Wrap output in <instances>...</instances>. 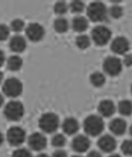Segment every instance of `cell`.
Wrapping results in <instances>:
<instances>
[{
    "label": "cell",
    "instance_id": "cell-1",
    "mask_svg": "<svg viewBox=\"0 0 132 157\" xmlns=\"http://www.w3.org/2000/svg\"><path fill=\"white\" fill-rule=\"evenodd\" d=\"M83 127L87 135L92 136H98L104 130V123L101 117L91 115L88 116L84 120Z\"/></svg>",
    "mask_w": 132,
    "mask_h": 157
},
{
    "label": "cell",
    "instance_id": "cell-2",
    "mask_svg": "<svg viewBox=\"0 0 132 157\" xmlns=\"http://www.w3.org/2000/svg\"><path fill=\"white\" fill-rule=\"evenodd\" d=\"M59 119L53 113L44 114L39 121V125L41 129L46 133H53L56 131L59 126Z\"/></svg>",
    "mask_w": 132,
    "mask_h": 157
},
{
    "label": "cell",
    "instance_id": "cell-3",
    "mask_svg": "<svg viewBox=\"0 0 132 157\" xmlns=\"http://www.w3.org/2000/svg\"><path fill=\"white\" fill-rule=\"evenodd\" d=\"M4 112L5 117L8 120L17 121L20 120L24 114V107L19 101H10L6 105Z\"/></svg>",
    "mask_w": 132,
    "mask_h": 157
},
{
    "label": "cell",
    "instance_id": "cell-4",
    "mask_svg": "<svg viewBox=\"0 0 132 157\" xmlns=\"http://www.w3.org/2000/svg\"><path fill=\"white\" fill-rule=\"evenodd\" d=\"M87 13L88 16L92 21H102L107 16V8L104 4L101 2H94L89 6Z\"/></svg>",
    "mask_w": 132,
    "mask_h": 157
},
{
    "label": "cell",
    "instance_id": "cell-5",
    "mask_svg": "<svg viewBox=\"0 0 132 157\" xmlns=\"http://www.w3.org/2000/svg\"><path fill=\"white\" fill-rule=\"evenodd\" d=\"M92 38L96 44L104 45L108 43L111 38V32L104 26L95 27L91 32Z\"/></svg>",
    "mask_w": 132,
    "mask_h": 157
},
{
    "label": "cell",
    "instance_id": "cell-6",
    "mask_svg": "<svg viewBox=\"0 0 132 157\" xmlns=\"http://www.w3.org/2000/svg\"><path fill=\"white\" fill-rule=\"evenodd\" d=\"M22 85L18 79L11 78L6 80L3 87L4 93L10 98H16L22 91Z\"/></svg>",
    "mask_w": 132,
    "mask_h": 157
},
{
    "label": "cell",
    "instance_id": "cell-7",
    "mask_svg": "<svg viewBox=\"0 0 132 157\" xmlns=\"http://www.w3.org/2000/svg\"><path fill=\"white\" fill-rule=\"evenodd\" d=\"M7 139L11 145L19 146L25 139V132L19 127H13L7 132Z\"/></svg>",
    "mask_w": 132,
    "mask_h": 157
},
{
    "label": "cell",
    "instance_id": "cell-8",
    "mask_svg": "<svg viewBox=\"0 0 132 157\" xmlns=\"http://www.w3.org/2000/svg\"><path fill=\"white\" fill-rule=\"evenodd\" d=\"M103 69L107 74L111 76H117L122 70V63L119 59L115 57H109L103 63Z\"/></svg>",
    "mask_w": 132,
    "mask_h": 157
},
{
    "label": "cell",
    "instance_id": "cell-9",
    "mask_svg": "<svg viewBox=\"0 0 132 157\" xmlns=\"http://www.w3.org/2000/svg\"><path fill=\"white\" fill-rule=\"evenodd\" d=\"M26 35L29 40L38 42L41 40L45 35V29L42 26L38 23H31L26 30Z\"/></svg>",
    "mask_w": 132,
    "mask_h": 157
},
{
    "label": "cell",
    "instance_id": "cell-10",
    "mask_svg": "<svg viewBox=\"0 0 132 157\" xmlns=\"http://www.w3.org/2000/svg\"><path fill=\"white\" fill-rule=\"evenodd\" d=\"M47 139L42 133H33L29 139V145L31 149L35 151H42L47 146Z\"/></svg>",
    "mask_w": 132,
    "mask_h": 157
},
{
    "label": "cell",
    "instance_id": "cell-11",
    "mask_svg": "<svg viewBox=\"0 0 132 157\" xmlns=\"http://www.w3.org/2000/svg\"><path fill=\"white\" fill-rule=\"evenodd\" d=\"M71 146L76 152L83 153L88 150L90 147V141L87 136L84 135H79L73 139Z\"/></svg>",
    "mask_w": 132,
    "mask_h": 157
},
{
    "label": "cell",
    "instance_id": "cell-12",
    "mask_svg": "<svg viewBox=\"0 0 132 157\" xmlns=\"http://www.w3.org/2000/svg\"><path fill=\"white\" fill-rule=\"evenodd\" d=\"M116 141L113 136L106 135L99 139L98 145L101 151L104 152H111L116 147Z\"/></svg>",
    "mask_w": 132,
    "mask_h": 157
},
{
    "label": "cell",
    "instance_id": "cell-13",
    "mask_svg": "<svg viewBox=\"0 0 132 157\" xmlns=\"http://www.w3.org/2000/svg\"><path fill=\"white\" fill-rule=\"evenodd\" d=\"M111 50L118 54H123L129 49V43L124 37H117L113 41L111 45Z\"/></svg>",
    "mask_w": 132,
    "mask_h": 157
},
{
    "label": "cell",
    "instance_id": "cell-14",
    "mask_svg": "<svg viewBox=\"0 0 132 157\" xmlns=\"http://www.w3.org/2000/svg\"><path fill=\"white\" fill-rule=\"evenodd\" d=\"M127 125L126 121L117 118L111 121L109 125L111 132L116 136H121L125 133L126 130Z\"/></svg>",
    "mask_w": 132,
    "mask_h": 157
},
{
    "label": "cell",
    "instance_id": "cell-15",
    "mask_svg": "<svg viewBox=\"0 0 132 157\" xmlns=\"http://www.w3.org/2000/svg\"><path fill=\"white\" fill-rule=\"evenodd\" d=\"M62 128L64 132L67 135H75L79 130V123L73 117H68L63 122Z\"/></svg>",
    "mask_w": 132,
    "mask_h": 157
},
{
    "label": "cell",
    "instance_id": "cell-16",
    "mask_svg": "<svg viewBox=\"0 0 132 157\" xmlns=\"http://www.w3.org/2000/svg\"><path fill=\"white\" fill-rule=\"evenodd\" d=\"M98 110L100 114L104 117H110L115 112L114 103L110 100L102 101L99 105Z\"/></svg>",
    "mask_w": 132,
    "mask_h": 157
},
{
    "label": "cell",
    "instance_id": "cell-17",
    "mask_svg": "<svg viewBox=\"0 0 132 157\" xmlns=\"http://www.w3.org/2000/svg\"><path fill=\"white\" fill-rule=\"evenodd\" d=\"M26 46L25 40L20 36H16L13 37L10 41V49L15 52H22L25 49Z\"/></svg>",
    "mask_w": 132,
    "mask_h": 157
},
{
    "label": "cell",
    "instance_id": "cell-18",
    "mask_svg": "<svg viewBox=\"0 0 132 157\" xmlns=\"http://www.w3.org/2000/svg\"><path fill=\"white\" fill-rule=\"evenodd\" d=\"M88 26V21L83 17H76L72 21V27L74 31L83 32L87 29Z\"/></svg>",
    "mask_w": 132,
    "mask_h": 157
},
{
    "label": "cell",
    "instance_id": "cell-19",
    "mask_svg": "<svg viewBox=\"0 0 132 157\" xmlns=\"http://www.w3.org/2000/svg\"><path fill=\"white\" fill-rule=\"evenodd\" d=\"M22 60L18 56L10 57L7 62V67L11 71H16L20 69L22 66Z\"/></svg>",
    "mask_w": 132,
    "mask_h": 157
},
{
    "label": "cell",
    "instance_id": "cell-20",
    "mask_svg": "<svg viewBox=\"0 0 132 157\" xmlns=\"http://www.w3.org/2000/svg\"><path fill=\"white\" fill-rule=\"evenodd\" d=\"M120 113L124 116H129L132 114V102L129 100H123L118 105Z\"/></svg>",
    "mask_w": 132,
    "mask_h": 157
},
{
    "label": "cell",
    "instance_id": "cell-21",
    "mask_svg": "<svg viewBox=\"0 0 132 157\" xmlns=\"http://www.w3.org/2000/svg\"><path fill=\"white\" fill-rule=\"evenodd\" d=\"M54 26L55 31L59 33H64L68 31L69 24L68 21L63 18L57 19L54 22Z\"/></svg>",
    "mask_w": 132,
    "mask_h": 157
},
{
    "label": "cell",
    "instance_id": "cell-22",
    "mask_svg": "<svg viewBox=\"0 0 132 157\" xmlns=\"http://www.w3.org/2000/svg\"><path fill=\"white\" fill-rule=\"evenodd\" d=\"M90 80L92 85L96 87H100L104 84L105 78L101 73L95 72L91 75Z\"/></svg>",
    "mask_w": 132,
    "mask_h": 157
},
{
    "label": "cell",
    "instance_id": "cell-23",
    "mask_svg": "<svg viewBox=\"0 0 132 157\" xmlns=\"http://www.w3.org/2000/svg\"><path fill=\"white\" fill-rule=\"evenodd\" d=\"M66 138L62 134H56L52 139V144L55 147H63L66 144Z\"/></svg>",
    "mask_w": 132,
    "mask_h": 157
},
{
    "label": "cell",
    "instance_id": "cell-24",
    "mask_svg": "<svg viewBox=\"0 0 132 157\" xmlns=\"http://www.w3.org/2000/svg\"><path fill=\"white\" fill-rule=\"evenodd\" d=\"M90 39L86 35L79 36L76 39L77 47L81 49H85L90 45Z\"/></svg>",
    "mask_w": 132,
    "mask_h": 157
},
{
    "label": "cell",
    "instance_id": "cell-25",
    "mask_svg": "<svg viewBox=\"0 0 132 157\" xmlns=\"http://www.w3.org/2000/svg\"><path fill=\"white\" fill-rule=\"evenodd\" d=\"M121 151L126 155H132V140H126L123 142L121 145Z\"/></svg>",
    "mask_w": 132,
    "mask_h": 157
},
{
    "label": "cell",
    "instance_id": "cell-26",
    "mask_svg": "<svg viewBox=\"0 0 132 157\" xmlns=\"http://www.w3.org/2000/svg\"><path fill=\"white\" fill-rule=\"evenodd\" d=\"M67 5L64 2H57L54 6V11L58 15H64L67 12Z\"/></svg>",
    "mask_w": 132,
    "mask_h": 157
},
{
    "label": "cell",
    "instance_id": "cell-27",
    "mask_svg": "<svg viewBox=\"0 0 132 157\" xmlns=\"http://www.w3.org/2000/svg\"><path fill=\"white\" fill-rule=\"evenodd\" d=\"M71 11L73 13H80L82 12L84 9V4L82 2L75 1L72 2L70 5Z\"/></svg>",
    "mask_w": 132,
    "mask_h": 157
},
{
    "label": "cell",
    "instance_id": "cell-28",
    "mask_svg": "<svg viewBox=\"0 0 132 157\" xmlns=\"http://www.w3.org/2000/svg\"><path fill=\"white\" fill-rule=\"evenodd\" d=\"M24 26V23L23 21L20 19L14 20L11 24V29L16 32H20L22 31Z\"/></svg>",
    "mask_w": 132,
    "mask_h": 157
},
{
    "label": "cell",
    "instance_id": "cell-29",
    "mask_svg": "<svg viewBox=\"0 0 132 157\" xmlns=\"http://www.w3.org/2000/svg\"><path fill=\"white\" fill-rule=\"evenodd\" d=\"M12 157H32V155L28 149L20 148L13 152Z\"/></svg>",
    "mask_w": 132,
    "mask_h": 157
},
{
    "label": "cell",
    "instance_id": "cell-30",
    "mask_svg": "<svg viewBox=\"0 0 132 157\" xmlns=\"http://www.w3.org/2000/svg\"><path fill=\"white\" fill-rule=\"evenodd\" d=\"M110 13L113 18H119L122 15V8L119 6H113L110 10Z\"/></svg>",
    "mask_w": 132,
    "mask_h": 157
},
{
    "label": "cell",
    "instance_id": "cell-31",
    "mask_svg": "<svg viewBox=\"0 0 132 157\" xmlns=\"http://www.w3.org/2000/svg\"><path fill=\"white\" fill-rule=\"evenodd\" d=\"M10 30L5 25H0V41H4L8 38Z\"/></svg>",
    "mask_w": 132,
    "mask_h": 157
},
{
    "label": "cell",
    "instance_id": "cell-32",
    "mask_svg": "<svg viewBox=\"0 0 132 157\" xmlns=\"http://www.w3.org/2000/svg\"><path fill=\"white\" fill-rule=\"evenodd\" d=\"M52 157H67V154L65 151L58 149L54 152Z\"/></svg>",
    "mask_w": 132,
    "mask_h": 157
},
{
    "label": "cell",
    "instance_id": "cell-33",
    "mask_svg": "<svg viewBox=\"0 0 132 157\" xmlns=\"http://www.w3.org/2000/svg\"><path fill=\"white\" fill-rule=\"evenodd\" d=\"M87 157H102L101 154L98 151H92L89 152Z\"/></svg>",
    "mask_w": 132,
    "mask_h": 157
},
{
    "label": "cell",
    "instance_id": "cell-34",
    "mask_svg": "<svg viewBox=\"0 0 132 157\" xmlns=\"http://www.w3.org/2000/svg\"><path fill=\"white\" fill-rule=\"evenodd\" d=\"M124 63L127 66H130L132 64V56L127 55L126 56L124 60Z\"/></svg>",
    "mask_w": 132,
    "mask_h": 157
},
{
    "label": "cell",
    "instance_id": "cell-35",
    "mask_svg": "<svg viewBox=\"0 0 132 157\" xmlns=\"http://www.w3.org/2000/svg\"><path fill=\"white\" fill-rule=\"evenodd\" d=\"M5 60V56L3 52L0 50V67L3 65Z\"/></svg>",
    "mask_w": 132,
    "mask_h": 157
},
{
    "label": "cell",
    "instance_id": "cell-36",
    "mask_svg": "<svg viewBox=\"0 0 132 157\" xmlns=\"http://www.w3.org/2000/svg\"><path fill=\"white\" fill-rule=\"evenodd\" d=\"M4 142V136L3 135H2L1 132H0V145L3 144Z\"/></svg>",
    "mask_w": 132,
    "mask_h": 157
},
{
    "label": "cell",
    "instance_id": "cell-37",
    "mask_svg": "<svg viewBox=\"0 0 132 157\" xmlns=\"http://www.w3.org/2000/svg\"><path fill=\"white\" fill-rule=\"evenodd\" d=\"M4 98L3 97L2 95L0 94V107L2 106V105L3 104Z\"/></svg>",
    "mask_w": 132,
    "mask_h": 157
},
{
    "label": "cell",
    "instance_id": "cell-38",
    "mask_svg": "<svg viewBox=\"0 0 132 157\" xmlns=\"http://www.w3.org/2000/svg\"><path fill=\"white\" fill-rule=\"evenodd\" d=\"M36 157H49L48 155H47V154H39L38 155H37Z\"/></svg>",
    "mask_w": 132,
    "mask_h": 157
},
{
    "label": "cell",
    "instance_id": "cell-39",
    "mask_svg": "<svg viewBox=\"0 0 132 157\" xmlns=\"http://www.w3.org/2000/svg\"><path fill=\"white\" fill-rule=\"evenodd\" d=\"M108 157H121L118 154H112Z\"/></svg>",
    "mask_w": 132,
    "mask_h": 157
},
{
    "label": "cell",
    "instance_id": "cell-40",
    "mask_svg": "<svg viewBox=\"0 0 132 157\" xmlns=\"http://www.w3.org/2000/svg\"><path fill=\"white\" fill-rule=\"evenodd\" d=\"M3 78V74L2 72H0V82H2Z\"/></svg>",
    "mask_w": 132,
    "mask_h": 157
},
{
    "label": "cell",
    "instance_id": "cell-41",
    "mask_svg": "<svg viewBox=\"0 0 132 157\" xmlns=\"http://www.w3.org/2000/svg\"><path fill=\"white\" fill-rule=\"evenodd\" d=\"M130 136H132V125L130 126Z\"/></svg>",
    "mask_w": 132,
    "mask_h": 157
},
{
    "label": "cell",
    "instance_id": "cell-42",
    "mask_svg": "<svg viewBox=\"0 0 132 157\" xmlns=\"http://www.w3.org/2000/svg\"><path fill=\"white\" fill-rule=\"evenodd\" d=\"M81 157V156H80V155H73V156H72V157Z\"/></svg>",
    "mask_w": 132,
    "mask_h": 157
},
{
    "label": "cell",
    "instance_id": "cell-43",
    "mask_svg": "<svg viewBox=\"0 0 132 157\" xmlns=\"http://www.w3.org/2000/svg\"></svg>",
    "mask_w": 132,
    "mask_h": 157
}]
</instances>
